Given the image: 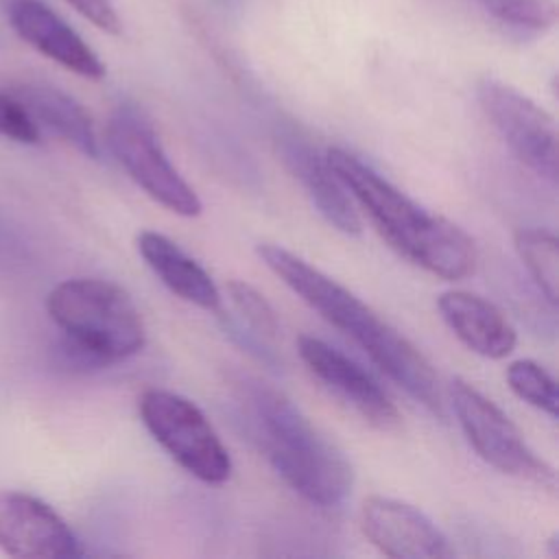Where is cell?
<instances>
[{
	"label": "cell",
	"mask_w": 559,
	"mask_h": 559,
	"mask_svg": "<svg viewBox=\"0 0 559 559\" xmlns=\"http://www.w3.org/2000/svg\"><path fill=\"white\" fill-rule=\"evenodd\" d=\"M360 526L365 537L386 557L448 559L454 555L448 537L424 511L395 498H367Z\"/></svg>",
	"instance_id": "cell-11"
},
{
	"label": "cell",
	"mask_w": 559,
	"mask_h": 559,
	"mask_svg": "<svg viewBox=\"0 0 559 559\" xmlns=\"http://www.w3.org/2000/svg\"><path fill=\"white\" fill-rule=\"evenodd\" d=\"M260 260L330 325L349 336L400 389L443 415L439 378L428 358L349 288L280 245H258Z\"/></svg>",
	"instance_id": "cell-1"
},
{
	"label": "cell",
	"mask_w": 559,
	"mask_h": 559,
	"mask_svg": "<svg viewBox=\"0 0 559 559\" xmlns=\"http://www.w3.org/2000/svg\"><path fill=\"white\" fill-rule=\"evenodd\" d=\"M448 400L469 445L485 463L507 476L539 487L555 485L552 467L537 456L509 415L476 386L463 378H452L448 384Z\"/></svg>",
	"instance_id": "cell-7"
},
{
	"label": "cell",
	"mask_w": 559,
	"mask_h": 559,
	"mask_svg": "<svg viewBox=\"0 0 559 559\" xmlns=\"http://www.w3.org/2000/svg\"><path fill=\"white\" fill-rule=\"evenodd\" d=\"M227 295L231 312L218 310L225 334L260 362L280 367L282 360L275 349L280 321L269 299L258 288L240 280H231L227 284Z\"/></svg>",
	"instance_id": "cell-16"
},
{
	"label": "cell",
	"mask_w": 559,
	"mask_h": 559,
	"mask_svg": "<svg viewBox=\"0 0 559 559\" xmlns=\"http://www.w3.org/2000/svg\"><path fill=\"white\" fill-rule=\"evenodd\" d=\"M76 13H81L87 22H92L96 28L118 35L122 31L120 15L111 0H66Z\"/></svg>",
	"instance_id": "cell-22"
},
{
	"label": "cell",
	"mask_w": 559,
	"mask_h": 559,
	"mask_svg": "<svg viewBox=\"0 0 559 559\" xmlns=\"http://www.w3.org/2000/svg\"><path fill=\"white\" fill-rule=\"evenodd\" d=\"M437 308L454 336L474 354L498 360L513 352L515 328L489 299L467 290H445L439 295Z\"/></svg>",
	"instance_id": "cell-14"
},
{
	"label": "cell",
	"mask_w": 559,
	"mask_h": 559,
	"mask_svg": "<svg viewBox=\"0 0 559 559\" xmlns=\"http://www.w3.org/2000/svg\"><path fill=\"white\" fill-rule=\"evenodd\" d=\"M138 251L170 293L203 310H221V290L212 275L168 236L153 229L140 231Z\"/></svg>",
	"instance_id": "cell-15"
},
{
	"label": "cell",
	"mask_w": 559,
	"mask_h": 559,
	"mask_svg": "<svg viewBox=\"0 0 559 559\" xmlns=\"http://www.w3.org/2000/svg\"><path fill=\"white\" fill-rule=\"evenodd\" d=\"M138 411L151 437L194 478L207 485L229 478L231 456L194 402L166 389H146Z\"/></svg>",
	"instance_id": "cell-5"
},
{
	"label": "cell",
	"mask_w": 559,
	"mask_h": 559,
	"mask_svg": "<svg viewBox=\"0 0 559 559\" xmlns=\"http://www.w3.org/2000/svg\"><path fill=\"white\" fill-rule=\"evenodd\" d=\"M0 135L20 144H37L41 133L22 100L7 90H0Z\"/></svg>",
	"instance_id": "cell-21"
},
{
	"label": "cell",
	"mask_w": 559,
	"mask_h": 559,
	"mask_svg": "<svg viewBox=\"0 0 559 559\" xmlns=\"http://www.w3.org/2000/svg\"><path fill=\"white\" fill-rule=\"evenodd\" d=\"M107 146L127 175L168 212L192 218L201 214V199L166 157L159 138L140 107L120 103L105 129Z\"/></svg>",
	"instance_id": "cell-6"
},
{
	"label": "cell",
	"mask_w": 559,
	"mask_h": 559,
	"mask_svg": "<svg viewBox=\"0 0 559 559\" xmlns=\"http://www.w3.org/2000/svg\"><path fill=\"white\" fill-rule=\"evenodd\" d=\"M480 109L513 155L537 177L557 181V131L552 116L513 85L483 76L476 85Z\"/></svg>",
	"instance_id": "cell-8"
},
{
	"label": "cell",
	"mask_w": 559,
	"mask_h": 559,
	"mask_svg": "<svg viewBox=\"0 0 559 559\" xmlns=\"http://www.w3.org/2000/svg\"><path fill=\"white\" fill-rule=\"evenodd\" d=\"M11 92L22 100L37 124H44L90 159L100 155L92 118L70 94L39 81L17 83Z\"/></svg>",
	"instance_id": "cell-17"
},
{
	"label": "cell",
	"mask_w": 559,
	"mask_h": 559,
	"mask_svg": "<svg viewBox=\"0 0 559 559\" xmlns=\"http://www.w3.org/2000/svg\"><path fill=\"white\" fill-rule=\"evenodd\" d=\"M297 352L308 371L347 406H352L367 424L378 430H395L400 413L384 389L343 352L334 349L317 336H299Z\"/></svg>",
	"instance_id": "cell-10"
},
{
	"label": "cell",
	"mask_w": 559,
	"mask_h": 559,
	"mask_svg": "<svg viewBox=\"0 0 559 559\" xmlns=\"http://www.w3.org/2000/svg\"><path fill=\"white\" fill-rule=\"evenodd\" d=\"M46 310L59 328V358L74 371L103 369L142 352L146 328L129 293L98 277H72L57 284Z\"/></svg>",
	"instance_id": "cell-4"
},
{
	"label": "cell",
	"mask_w": 559,
	"mask_h": 559,
	"mask_svg": "<svg viewBox=\"0 0 559 559\" xmlns=\"http://www.w3.org/2000/svg\"><path fill=\"white\" fill-rule=\"evenodd\" d=\"M515 251L531 273L537 290L550 306L559 295V242L557 236L542 227H522L513 234Z\"/></svg>",
	"instance_id": "cell-19"
},
{
	"label": "cell",
	"mask_w": 559,
	"mask_h": 559,
	"mask_svg": "<svg viewBox=\"0 0 559 559\" xmlns=\"http://www.w3.org/2000/svg\"><path fill=\"white\" fill-rule=\"evenodd\" d=\"M507 384L509 389L526 404L535 406L537 411L550 415L552 419L557 417V382L555 378L535 360L520 358L513 360L507 367Z\"/></svg>",
	"instance_id": "cell-20"
},
{
	"label": "cell",
	"mask_w": 559,
	"mask_h": 559,
	"mask_svg": "<svg viewBox=\"0 0 559 559\" xmlns=\"http://www.w3.org/2000/svg\"><path fill=\"white\" fill-rule=\"evenodd\" d=\"M2 11L17 37L44 57L90 81L105 76L100 57L41 0H2Z\"/></svg>",
	"instance_id": "cell-12"
},
{
	"label": "cell",
	"mask_w": 559,
	"mask_h": 559,
	"mask_svg": "<svg viewBox=\"0 0 559 559\" xmlns=\"http://www.w3.org/2000/svg\"><path fill=\"white\" fill-rule=\"evenodd\" d=\"M275 142L280 159L301 183L317 212L341 234L358 236L362 231L360 216L347 194V188L334 175L328 157L295 129H282Z\"/></svg>",
	"instance_id": "cell-13"
},
{
	"label": "cell",
	"mask_w": 559,
	"mask_h": 559,
	"mask_svg": "<svg viewBox=\"0 0 559 559\" xmlns=\"http://www.w3.org/2000/svg\"><path fill=\"white\" fill-rule=\"evenodd\" d=\"M325 157L347 192L400 255L441 280H463L474 273L478 251L465 229L415 203L358 155L330 146Z\"/></svg>",
	"instance_id": "cell-2"
},
{
	"label": "cell",
	"mask_w": 559,
	"mask_h": 559,
	"mask_svg": "<svg viewBox=\"0 0 559 559\" xmlns=\"http://www.w3.org/2000/svg\"><path fill=\"white\" fill-rule=\"evenodd\" d=\"M0 550L24 559H74L85 552L50 504L11 489H0Z\"/></svg>",
	"instance_id": "cell-9"
},
{
	"label": "cell",
	"mask_w": 559,
	"mask_h": 559,
	"mask_svg": "<svg viewBox=\"0 0 559 559\" xmlns=\"http://www.w3.org/2000/svg\"><path fill=\"white\" fill-rule=\"evenodd\" d=\"M245 400L251 432L284 483L319 509L343 507L354 489L345 454L277 389L255 382Z\"/></svg>",
	"instance_id": "cell-3"
},
{
	"label": "cell",
	"mask_w": 559,
	"mask_h": 559,
	"mask_svg": "<svg viewBox=\"0 0 559 559\" xmlns=\"http://www.w3.org/2000/svg\"><path fill=\"white\" fill-rule=\"evenodd\" d=\"M515 39L546 35L557 22L555 0H456Z\"/></svg>",
	"instance_id": "cell-18"
}]
</instances>
